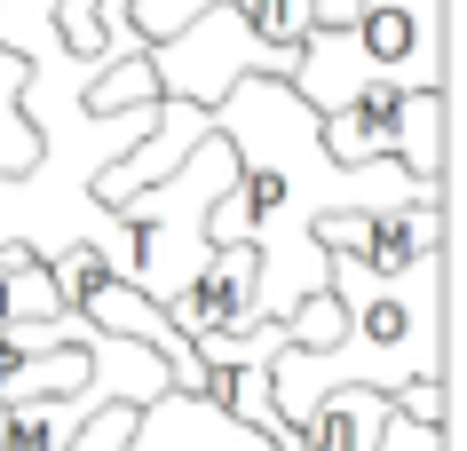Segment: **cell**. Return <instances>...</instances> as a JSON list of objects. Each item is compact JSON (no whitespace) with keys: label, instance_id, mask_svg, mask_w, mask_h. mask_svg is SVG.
<instances>
[{"label":"cell","instance_id":"4fadbf2b","mask_svg":"<svg viewBox=\"0 0 467 451\" xmlns=\"http://www.w3.org/2000/svg\"><path fill=\"white\" fill-rule=\"evenodd\" d=\"M389 396H396V412H404V420H451V412H443V380H436V373L404 380V388H389Z\"/></svg>","mask_w":467,"mask_h":451},{"label":"cell","instance_id":"5b68a950","mask_svg":"<svg viewBox=\"0 0 467 451\" xmlns=\"http://www.w3.org/2000/svg\"><path fill=\"white\" fill-rule=\"evenodd\" d=\"M348 40L389 87H443V0H357Z\"/></svg>","mask_w":467,"mask_h":451},{"label":"cell","instance_id":"3957f363","mask_svg":"<svg viewBox=\"0 0 467 451\" xmlns=\"http://www.w3.org/2000/svg\"><path fill=\"white\" fill-rule=\"evenodd\" d=\"M230 182H238V150H230L222 127H206L159 182H143V190L119 199V214L135 222V285H143L150 301H174L206 261H214L206 214H214V199Z\"/></svg>","mask_w":467,"mask_h":451},{"label":"cell","instance_id":"ba28073f","mask_svg":"<svg viewBox=\"0 0 467 451\" xmlns=\"http://www.w3.org/2000/svg\"><path fill=\"white\" fill-rule=\"evenodd\" d=\"M159 309H167L191 341H198V333H238V325H254V246H238V238L214 246V261H206V270H198L174 301H159Z\"/></svg>","mask_w":467,"mask_h":451},{"label":"cell","instance_id":"5bb4252c","mask_svg":"<svg viewBox=\"0 0 467 451\" xmlns=\"http://www.w3.org/2000/svg\"><path fill=\"white\" fill-rule=\"evenodd\" d=\"M309 8H317V25H348L357 16V0H309Z\"/></svg>","mask_w":467,"mask_h":451},{"label":"cell","instance_id":"8fae6325","mask_svg":"<svg viewBox=\"0 0 467 451\" xmlns=\"http://www.w3.org/2000/svg\"><path fill=\"white\" fill-rule=\"evenodd\" d=\"M396 159H404L420 182H443V87H412V96H404Z\"/></svg>","mask_w":467,"mask_h":451},{"label":"cell","instance_id":"9a60e30c","mask_svg":"<svg viewBox=\"0 0 467 451\" xmlns=\"http://www.w3.org/2000/svg\"><path fill=\"white\" fill-rule=\"evenodd\" d=\"M0 427H8V404H0Z\"/></svg>","mask_w":467,"mask_h":451},{"label":"cell","instance_id":"52a82bcc","mask_svg":"<svg viewBox=\"0 0 467 451\" xmlns=\"http://www.w3.org/2000/svg\"><path fill=\"white\" fill-rule=\"evenodd\" d=\"M325 253H357L365 270H412L420 253L443 246V199H412V206H348L317 222Z\"/></svg>","mask_w":467,"mask_h":451},{"label":"cell","instance_id":"8992f818","mask_svg":"<svg viewBox=\"0 0 467 451\" xmlns=\"http://www.w3.org/2000/svg\"><path fill=\"white\" fill-rule=\"evenodd\" d=\"M119 451H277V444L238 412H222V396H206V388H159L150 404H135Z\"/></svg>","mask_w":467,"mask_h":451},{"label":"cell","instance_id":"9c48e42d","mask_svg":"<svg viewBox=\"0 0 467 451\" xmlns=\"http://www.w3.org/2000/svg\"><path fill=\"white\" fill-rule=\"evenodd\" d=\"M404 96H412V87H389V79H380V87H365V96H348L341 111H325V119H317L325 150H333V159H348V167H357V159H396V135H404Z\"/></svg>","mask_w":467,"mask_h":451},{"label":"cell","instance_id":"30bf717a","mask_svg":"<svg viewBox=\"0 0 467 451\" xmlns=\"http://www.w3.org/2000/svg\"><path fill=\"white\" fill-rule=\"evenodd\" d=\"M389 412H396L389 388H333V396L309 404V420L294 436H301V451H372L380 427H389Z\"/></svg>","mask_w":467,"mask_h":451},{"label":"cell","instance_id":"6da1fadb","mask_svg":"<svg viewBox=\"0 0 467 451\" xmlns=\"http://www.w3.org/2000/svg\"><path fill=\"white\" fill-rule=\"evenodd\" d=\"M214 127L238 150V182L214 199L206 238L254 246V317H285L301 293L325 285L317 222L348 206H412L443 199V182H420L404 159H333L317 135V111L294 96V79L246 72L214 103Z\"/></svg>","mask_w":467,"mask_h":451},{"label":"cell","instance_id":"7c38bea8","mask_svg":"<svg viewBox=\"0 0 467 451\" xmlns=\"http://www.w3.org/2000/svg\"><path fill=\"white\" fill-rule=\"evenodd\" d=\"M372 451H451V444H443V420H404V412H389V427H380Z\"/></svg>","mask_w":467,"mask_h":451},{"label":"cell","instance_id":"277c9868","mask_svg":"<svg viewBox=\"0 0 467 451\" xmlns=\"http://www.w3.org/2000/svg\"><path fill=\"white\" fill-rule=\"evenodd\" d=\"M143 56H150V72H159V96H191V103H206V111H214L230 79H246V72H277V79H285L301 48L262 40V32H254L230 0H206V8H198V16H182L174 32L143 40Z\"/></svg>","mask_w":467,"mask_h":451},{"label":"cell","instance_id":"7a4b0ae2","mask_svg":"<svg viewBox=\"0 0 467 451\" xmlns=\"http://www.w3.org/2000/svg\"><path fill=\"white\" fill-rule=\"evenodd\" d=\"M325 285L341 293V333L325 349L270 356L277 420L301 427L309 404L333 388H404L436 373L443 380V246L420 253L412 270H365L357 253H325Z\"/></svg>","mask_w":467,"mask_h":451}]
</instances>
